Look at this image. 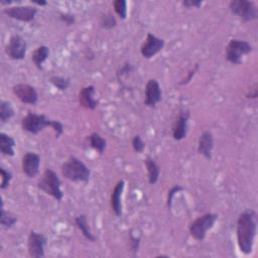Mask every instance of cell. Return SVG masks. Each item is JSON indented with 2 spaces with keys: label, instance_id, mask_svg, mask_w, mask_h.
Masks as SVG:
<instances>
[{
  "label": "cell",
  "instance_id": "cell-19",
  "mask_svg": "<svg viewBox=\"0 0 258 258\" xmlns=\"http://www.w3.org/2000/svg\"><path fill=\"white\" fill-rule=\"evenodd\" d=\"M144 164L147 169L148 182H149V184L153 185L158 181V178L160 175V167L156 163V161L153 158H151L150 156H148L144 159Z\"/></svg>",
  "mask_w": 258,
  "mask_h": 258
},
{
  "label": "cell",
  "instance_id": "cell-34",
  "mask_svg": "<svg viewBox=\"0 0 258 258\" xmlns=\"http://www.w3.org/2000/svg\"><path fill=\"white\" fill-rule=\"evenodd\" d=\"M198 69H199V66L198 64H196L195 66V68L194 69H191L188 73H187V76H186V78H184V79H182L181 80V82H179V85H186V84H188L190 81H191V78L195 76V74H196V72L198 71Z\"/></svg>",
  "mask_w": 258,
  "mask_h": 258
},
{
  "label": "cell",
  "instance_id": "cell-27",
  "mask_svg": "<svg viewBox=\"0 0 258 258\" xmlns=\"http://www.w3.org/2000/svg\"><path fill=\"white\" fill-rule=\"evenodd\" d=\"M99 23H100V26L102 28L110 30V29L114 28L117 25V20H116L115 16L112 13H107V14H103L100 17Z\"/></svg>",
  "mask_w": 258,
  "mask_h": 258
},
{
  "label": "cell",
  "instance_id": "cell-32",
  "mask_svg": "<svg viewBox=\"0 0 258 258\" xmlns=\"http://www.w3.org/2000/svg\"><path fill=\"white\" fill-rule=\"evenodd\" d=\"M140 237H135L132 234H130V249L135 256L140 248Z\"/></svg>",
  "mask_w": 258,
  "mask_h": 258
},
{
  "label": "cell",
  "instance_id": "cell-29",
  "mask_svg": "<svg viewBox=\"0 0 258 258\" xmlns=\"http://www.w3.org/2000/svg\"><path fill=\"white\" fill-rule=\"evenodd\" d=\"M0 173H1V184H0V188L2 190H4L5 188H7L10 184V181L12 179V173L9 170H6L5 168L1 167L0 168Z\"/></svg>",
  "mask_w": 258,
  "mask_h": 258
},
{
  "label": "cell",
  "instance_id": "cell-8",
  "mask_svg": "<svg viewBox=\"0 0 258 258\" xmlns=\"http://www.w3.org/2000/svg\"><path fill=\"white\" fill-rule=\"evenodd\" d=\"M47 243V238L34 230L29 232L27 238V250L28 254L32 258H42L44 257V249Z\"/></svg>",
  "mask_w": 258,
  "mask_h": 258
},
{
  "label": "cell",
  "instance_id": "cell-36",
  "mask_svg": "<svg viewBox=\"0 0 258 258\" xmlns=\"http://www.w3.org/2000/svg\"><path fill=\"white\" fill-rule=\"evenodd\" d=\"M32 3L35 4V5H38V6H45V5H47L46 1H32Z\"/></svg>",
  "mask_w": 258,
  "mask_h": 258
},
{
  "label": "cell",
  "instance_id": "cell-26",
  "mask_svg": "<svg viewBox=\"0 0 258 258\" xmlns=\"http://www.w3.org/2000/svg\"><path fill=\"white\" fill-rule=\"evenodd\" d=\"M50 84L56 88L58 91H66L71 86V80L62 76H51L49 78Z\"/></svg>",
  "mask_w": 258,
  "mask_h": 258
},
{
  "label": "cell",
  "instance_id": "cell-10",
  "mask_svg": "<svg viewBox=\"0 0 258 258\" xmlns=\"http://www.w3.org/2000/svg\"><path fill=\"white\" fill-rule=\"evenodd\" d=\"M3 13L12 19L22 22H30L35 18L37 9L33 6H11L4 8Z\"/></svg>",
  "mask_w": 258,
  "mask_h": 258
},
{
  "label": "cell",
  "instance_id": "cell-14",
  "mask_svg": "<svg viewBox=\"0 0 258 258\" xmlns=\"http://www.w3.org/2000/svg\"><path fill=\"white\" fill-rule=\"evenodd\" d=\"M162 91L159 83L155 79H150L145 86V99L144 104L147 107H155L161 101Z\"/></svg>",
  "mask_w": 258,
  "mask_h": 258
},
{
  "label": "cell",
  "instance_id": "cell-35",
  "mask_svg": "<svg viewBox=\"0 0 258 258\" xmlns=\"http://www.w3.org/2000/svg\"><path fill=\"white\" fill-rule=\"evenodd\" d=\"M182 5L188 8H199L203 5V1L201 0H184L182 1Z\"/></svg>",
  "mask_w": 258,
  "mask_h": 258
},
{
  "label": "cell",
  "instance_id": "cell-1",
  "mask_svg": "<svg viewBox=\"0 0 258 258\" xmlns=\"http://www.w3.org/2000/svg\"><path fill=\"white\" fill-rule=\"evenodd\" d=\"M257 232V214L252 209L240 213L237 219V244L240 252L249 255L253 251Z\"/></svg>",
  "mask_w": 258,
  "mask_h": 258
},
{
  "label": "cell",
  "instance_id": "cell-23",
  "mask_svg": "<svg viewBox=\"0 0 258 258\" xmlns=\"http://www.w3.org/2000/svg\"><path fill=\"white\" fill-rule=\"evenodd\" d=\"M88 141H89V145L93 149L98 151L100 154L104 153L106 146H107V141L99 133H97V132L91 133L88 136Z\"/></svg>",
  "mask_w": 258,
  "mask_h": 258
},
{
  "label": "cell",
  "instance_id": "cell-4",
  "mask_svg": "<svg viewBox=\"0 0 258 258\" xmlns=\"http://www.w3.org/2000/svg\"><path fill=\"white\" fill-rule=\"evenodd\" d=\"M60 185L61 182L58 175L51 168H46L37 182V187L40 190L58 202H60L63 198V192Z\"/></svg>",
  "mask_w": 258,
  "mask_h": 258
},
{
  "label": "cell",
  "instance_id": "cell-24",
  "mask_svg": "<svg viewBox=\"0 0 258 258\" xmlns=\"http://www.w3.org/2000/svg\"><path fill=\"white\" fill-rule=\"evenodd\" d=\"M14 116V110L10 102L0 101V121L2 124L9 121Z\"/></svg>",
  "mask_w": 258,
  "mask_h": 258
},
{
  "label": "cell",
  "instance_id": "cell-15",
  "mask_svg": "<svg viewBox=\"0 0 258 258\" xmlns=\"http://www.w3.org/2000/svg\"><path fill=\"white\" fill-rule=\"evenodd\" d=\"M188 111H180L175 118L173 127H172V137L176 141H180L186 137L187 128H188Z\"/></svg>",
  "mask_w": 258,
  "mask_h": 258
},
{
  "label": "cell",
  "instance_id": "cell-22",
  "mask_svg": "<svg viewBox=\"0 0 258 258\" xmlns=\"http://www.w3.org/2000/svg\"><path fill=\"white\" fill-rule=\"evenodd\" d=\"M49 55V48L46 45L38 46L31 54V60L38 70H42L43 62Z\"/></svg>",
  "mask_w": 258,
  "mask_h": 258
},
{
  "label": "cell",
  "instance_id": "cell-16",
  "mask_svg": "<svg viewBox=\"0 0 258 258\" xmlns=\"http://www.w3.org/2000/svg\"><path fill=\"white\" fill-rule=\"evenodd\" d=\"M95 87L93 85L86 86L79 92V103L88 110H95L98 106V100L95 99Z\"/></svg>",
  "mask_w": 258,
  "mask_h": 258
},
{
  "label": "cell",
  "instance_id": "cell-3",
  "mask_svg": "<svg viewBox=\"0 0 258 258\" xmlns=\"http://www.w3.org/2000/svg\"><path fill=\"white\" fill-rule=\"evenodd\" d=\"M64 178L74 182H88L91 176L90 168L78 157L71 155L60 167Z\"/></svg>",
  "mask_w": 258,
  "mask_h": 258
},
{
  "label": "cell",
  "instance_id": "cell-28",
  "mask_svg": "<svg viewBox=\"0 0 258 258\" xmlns=\"http://www.w3.org/2000/svg\"><path fill=\"white\" fill-rule=\"evenodd\" d=\"M114 10L116 14L122 19H126L127 17V2L125 0H115L113 2Z\"/></svg>",
  "mask_w": 258,
  "mask_h": 258
},
{
  "label": "cell",
  "instance_id": "cell-6",
  "mask_svg": "<svg viewBox=\"0 0 258 258\" xmlns=\"http://www.w3.org/2000/svg\"><path fill=\"white\" fill-rule=\"evenodd\" d=\"M253 50L251 44L241 39H231L226 46V59L233 64H240L242 57Z\"/></svg>",
  "mask_w": 258,
  "mask_h": 258
},
{
  "label": "cell",
  "instance_id": "cell-12",
  "mask_svg": "<svg viewBox=\"0 0 258 258\" xmlns=\"http://www.w3.org/2000/svg\"><path fill=\"white\" fill-rule=\"evenodd\" d=\"M164 40L152 33H147L146 39L141 45L140 52L144 58H151L164 47Z\"/></svg>",
  "mask_w": 258,
  "mask_h": 258
},
{
  "label": "cell",
  "instance_id": "cell-25",
  "mask_svg": "<svg viewBox=\"0 0 258 258\" xmlns=\"http://www.w3.org/2000/svg\"><path fill=\"white\" fill-rule=\"evenodd\" d=\"M16 223H17V217L14 214H12L8 211H5L4 208H3V203H2L1 215H0V224H1V226L4 227L5 229H10Z\"/></svg>",
  "mask_w": 258,
  "mask_h": 258
},
{
  "label": "cell",
  "instance_id": "cell-20",
  "mask_svg": "<svg viewBox=\"0 0 258 258\" xmlns=\"http://www.w3.org/2000/svg\"><path fill=\"white\" fill-rule=\"evenodd\" d=\"M75 224L78 227V229L81 231V233L83 234V236L90 242H95L97 239L94 236V234L92 233L88 221H87V217L85 215H79L77 217H75Z\"/></svg>",
  "mask_w": 258,
  "mask_h": 258
},
{
  "label": "cell",
  "instance_id": "cell-31",
  "mask_svg": "<svg viewBox=\"0 0 258 258\" xmlns=\"http://www.w3.org/2000/svg\"><path fill=\"white\" fill-rule=\"evenodd\" d=\"M182 190V187L180 185H174L172 186L169 191H168V195H167V200H166V205H167V208L168 209H171V206H172V200H173V197L175 196V194H177L178 191Z\"/></svg>",
  "mask_w": 258,
  "mask_h": 258
},
{
  "label": "cell",
  "instance_id": "cell-33",
  "mask_svg": "<svg viewBox=\"0 0 258 258\" xmlns=\"http://www.w3.org/2000/svg\"><path fill=\"white\" fill-rule=\"evenodd\" d=\"M59 19L66 23L67 25H72L75 23V15L72 14V13H60L59 14Z\"/></svg>",
  "mask_w": 258,
  "mask_h": 258
},
{
  "label": "cell",
  "instance_id": "cell-2",
  "mask_svg": "<svg viewBox=\"0 0 258 258\" xmlns=\"http://www.w3.org/2000/svg\"><path fill=\"white\" fill-rule=\"evenodd\" d=\"M21 127L25 132L30 134H38L46 127L53 129L55 137L59 138L63 133V125L57 120H51L44 114L28 113L21 120Z\"/></svg>",
  "mask_w": 258,
  "mask_h": 258
},
{
  "label": "cell",
  "instance_id": "cell-13",
  "mask_svg": "<svg viewBox=\"0 0 258 258\" xmlns=\"http://www.w3.org/2000/svg\"><path fill=\"white\" fill-rule=\"evenodd\" d=\"M22 171L24 174L30 178L35 177L39 172V166H40V156L32 151L26 152L21 161Z\"/></svg>",
  "mask_w": 258,
  "mask_h": 258
},
{
  "label": "cell",
  "instance_id": "cell-21",
  "mask_svg": "<svg viewBox=\"0 0 258 258\" xmlns=\"http://www.w3.org/2000/svg\"><path fill=\"white\" fill-rule=\"evenodd\" d=\"M14 146L15 140L8 134L1 132L0 133V151L5 156L14 155Z\"/></svg>",
  "mask_w": 258,
  "mask_h": 258
},
{
  "label": "cell",
  "instance_id": "cell-11",
  "mask_svg": "<svg viewBox=\"0 0 258 258\" xmlns=\"http://www.w3.org/2000/svg\"><path fill=\"white\" fill-rule=\"evenodd\" d=\"M12 92L16 96V98L23 104L35 105L38 101V94L35 88L28 84H16L12 87Z\"/></svg>",
  "mask_w": 258,
  "mask_h": 258
},
{
  "label": "cell",
  "instance_id": "cell-9",
  "mask_svg": "<svg viewBox=\"0 0 258 258\" xmlns=\"http://www.w3.org/2000/svg\"><path fill=\"white\" fill-rule=\"evenodd\" d=\"M26 50H27V43L25 39L18 34L12 35L5 46L6 54L13 60L23 59L25 57Z\"/></svg>",
  "mask_w": 258,
  "mask_h": 258
},
{
  "label": "cell",
  "instance_id": "cell-30",
  "mask_svg": "<svg viewBox=\"0 0 258 258\" xmlns=\"http://www.w3.org/2000/svg\"><path fill=\"white\" fill-rule=\"evenodd\" d=\"M132 148L135 152L137 153H141L144 151L145 149V143L144 141L142 140V138L139 136V135H135L133 138H132Z\"/></svg>",
  "mask_w": 258,
  "mask_h": 258
},
{
  "label": "cell",
  "instance_id": "cell-5",
  "mask_svg": "<svg viewBox=\"0 0 258 258\" xmlns=\"http://www.w3.org/2000/svg\"><path fill=\"white\" fill-rule=\"evenodd\" d=\"M217 219L218 216L214 213H207L198 217L189 225L188 230L190 236L197 241H204L207 232L214 227Z\"/></svg>",
  "mask_w": 258,
  "mask_h": 258
},
{
  "label": "cell",
  "instance_id": "cell-18",
  "mask_svg": "<svg viewBox=\"0 0 258 258\" xmlns=\"http://www.w3.org/2000/svg\"><path fill=\"white\" fill-rule=\"evenodd\" d=\"M214 149V137L210 131H205L199 138L198 151L206 159H211Z\"/></svg>",
  "mask_w": 258,
  "mask_h": 258
},
{
  "label": "cell",
  "instance_id": "cell-17",
  "mask_svg": "<svg viewBox=\"0 0 258 258\" xmlns=\"http://www.w3.org/2000/svg\"><path fill=\"white\" fill-rule=\"evenodd\" d=\"M125 181L123 179H120L114 186L111 198H110V206L112 209V212L116 217H120L122 215V203L121 198L124 190Z\"/></svg>",
  "mask_w": 258,
  "mask_h": 258
},
{
  "label": "cell",
  "instance_id": "cell-7",
  "mask_svg": "<svg viewBox=\"0 0 258 258\" xmlns=\"http://www.w3.org/2000/svg\"><path fill=\"white\" fill-rule=\"evenodd\" d=\"M231 12L245 22L253 21L258 18L257 6L253 1L232 0L229 4Z\"/></svg>",
  "mask_w": 258,
  "mask_h": 258
}]
</instances>
